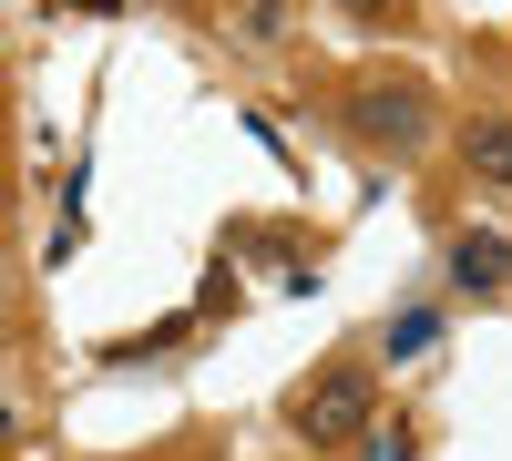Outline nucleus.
<instances>
[{"label":"nucleus","instance_id":"1","mask_svg":"<svg viewBox=\"0 0 512 461\" xmlns=\"http://www.w3.org/2000/svg\"><path fill=\"white\" fill-rule=\"evenodd\" d=\"M287 421H297L308 451H349V441L369 431V369H318V380H297Z\"/></svg>","mask_w":512,"mask_h":461},{"label":"nucleus","instance_id":"3","mask_svg":"<svg viewBox=\"0 0 512 461\" xmlns=\"http://www.w3.org/2000/svg\"><path fill=\"white\" fill-rule=\"evenodd\" d=\"M451 287H461V298H502V287H512V246L492 226H461L451 236Z\"/></svg>","mask_w":512,"mask_h":461},{"label":"nucleus","instance_id":"8","mask_svg":"<svg viewBox=\"0 0 512 461\" xmlns=\"http://www.w3.org/2000/svg\"><path fill=\"white\" fill-rule=\"evenodd\" d=\"M0 441H11V421H0Z\"/></svg>","mask_w":512,"mask_h":461},{"label":"nucleus","instance_id":"5","mask_svg":"<svg viewBox=\"0 0 512 461\" xmlns=\"http://www.w3.org/2000/svg\"><path fill=\"white\" fill-rule=\"evenodd\" d=\"M431 339H441V318H431V308H410V318L390 328V359H420V349H431Z\"/></svg>","mask_w":512,"mask_h":461},{"label":"nucleus","instance_id":"7","mask_svg":"<svg viewBox=\"0 0 512 461\" xmlns=\"http://www.w3.org/2000/svg\"><path fill=\"white\" fill-rule=\"evenodd\" d=\"M0 298H11V257H0Z\"/></svg>","mask_w":512,"mask_h":461},{"label":"nucleus","instance_id":"2","mask_svg":"<svg viewBox=\"0 0 512 461\" xmlns=\"http://www.w3.org/2000/svg\"><path fill=\"white\" fill-rule=\"evenodd\" d=\"M349 134L390 144V154H420V144H431V93H420V82L369 72V82H349Z\"/></svg>","mask_w":512,"mask_h":461},{"label":"nucleus","instance_id":"4","mask_svg":"<svg viewBox=\"0 0 512 461\" xmlns=\"http://www.w3.org/2000/svg\"><path fill=\"white\" fill-rule=\"evenodd\" d=\"M461 164H472V185L512 195V113H472L461 123Z\"/></svg>","mask_w":512,"mask_h":461},{"label":"nucleus","instance_id":"6","mask_svg":"<svg viewBox=\"0 0 512 461\" xmlns=\"http://www.w3.org/2000/svg\"><path fill=\"white\" fill-rule=\"evenodd\" d=\"M287 21H297V11H277V0H256V11H236V31H246V41H277Z\"/></svg>","mask_w":512,"mask_h":461}]
</instances>
